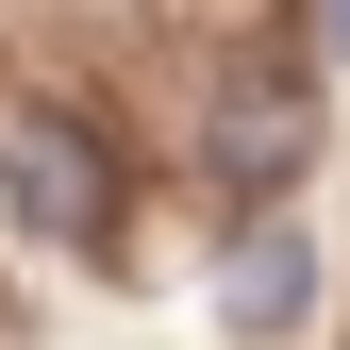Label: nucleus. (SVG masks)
<instances>
[{
    "label": "nucleus",
    "mask_w": 350,
    "mask_h": 350,
    "mask_svg": "<svg viewBox=\"0 0 350 350\" xmlns=\"http://www.w3.org/2000/svg\"><path fill=\"white\" fill-rule=\"evenodd\" d=\"M0 184H17L33 250H100L117 234V150L83 134L67 100H17V117H0Z\"/></svg>",
    "instance_id": "f257e3e1"
},
{
    "label": "nucleus",
    "mask_w": 350,
    "mask_h": 350,
    "mask_svg": "<svg viewBox=\"0 0 350 350\" xmlns=\"http://www.w3.org/2000/svg\"><path fill=\"white\" fill-rule=\"evenodd\" d=\"M200 150H217V184H234V200H267V184H300V150H317V83H284V67H267V83H234Z\"/></svg>",
    "instance_id": "f03ea898"
},
{
    "label": "nucleus",
    "mask_w": 350,
    "mask_h": 350,
    "mask_svg": "<svg viewBox=\"0 0 350 350\" xmlns=\"http://www.w3.org/2000/svg\"><path fill=\"white\" fill-rule=\"evenodd\" d=\"M300 300H317V250H300L284 217H250V234H234V284H217V317H234V334H300Z\"/></svg>",
    "instance_id": "7ed1b4c3"
}]
</instances>
